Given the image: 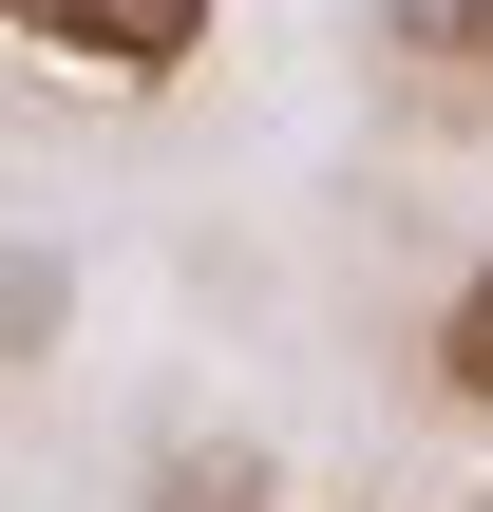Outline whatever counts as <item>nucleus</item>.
<instances>
[{
  "instance_id": "f257e3e1",
  "label": "nucleus",
  "mask_w": 493,
  "mask_h": 512,
  "mask_svg": "<svg viewBox=\"0 0 493 512\" xmlns=\"http://www.w3.org/2000/svg\"><path fill=\"white\" fill-rule=\"evenodd\" d=\"M19 57H76V76H190L209 57V0H0Z\"/></svg>"
},
{
  "instance_id": "f03ea898",
  "label": "nucleus",
  "mask_w": 493,
  "mask_h": 512,
  "mask_svg": "<svg viewBox=\"0 0 493 512\" xmlns=\"http://www.w3.org/2000/svg\"><path fill=\"white\" fill-rule=\"evenodd\" d=\"M437 399H475V418H493V266L437 304Z\"/></svg>"
},
{
  "instance_id": "7ed1b4c3",
  "label": "nucleus",
  "mask_w": 493,
  "mask_h": 512,
  "mask_svg": "<svg viewBox=\"0 0 493 512\" xmlns=\"http://www.w3.org/2000/svg\"><path fill=\"white\" fill-rule=\"evenodd\" d=\"M418 57H456V76H493V0H380Z\"/></svg>"
},
{
  "instance_id": "20e7f679",
  "label": "nucleus",
  "mask_w": 493,
  "mask_h": 512,
  "mask_svg": "<svg viewBox=\"0 0 493 512\" xmlns=\"http://www.w3.org/2000/svg\"><path fill=\"white\" fill-rule=\"evenodd\" d=\"M475 512H493V494H475Z\"/></svg>"
}]
</instances>
